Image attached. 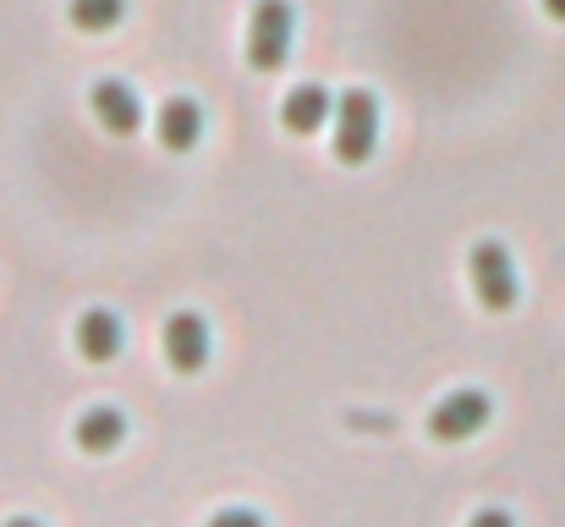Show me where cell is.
Here are the masks:
<instances>
[{
  "label": "cell",
  "instance_id": "11",
  "mask_svg": "<svg viewBox=\"0 0 565 527\" xmlns=\"http://www.w3.org/2000/svg\"><path fill=\"white\" fill-rule=\"evenodd\" d=\"M66 17H72L77 33H110L127 17V0H72Z\"/></svg>",
  "mask_w": 565,
  "mask_h": 527
},
{
  "label": "cell",
  "instance_id": "4",
  "mask_svg": "<svg viewBox=\"0 0 565 527\" xmlns=\"http://www.w3.org/2000/svg\"><path fill=\"white\" fill-rule=\"evenodd\" d=\"M494 418V401L483 396V390H450L434 412H428V429H434V440H472L483 423Z\"/></svg>",
  "mask_w": 565,
  "mask_h": 527
},
{
  "label": "cell",
  "instance_id": "13",
  "mask_svg": "<svg viewBox=\"0 0 565 527\" xmlns=\"http://www.w3.org/2000/svg\"><path fill=\"white\" fill-rule=\"evenodd\" d=\"M467 527H516V523H511L505 512H478V517H472Z\"/></svg>",
  "mask_w": 565,
  "mask_h": 527
},
{
  "label": "cell",
  "instance_id": "6",
  "mask_svg": "<svg viewBox=\"0 0 565 527\" xmlns=\"http://www.w3.org/2000/svg\"><path fill=\"white\" fill-rule=\"evenodd\" d=\"M88 105H94L99 127H110V133H121V138H127V133L143 122V99H138V88H127L121 77H105V83H94Z\"/></svg>",
  "mask_w": 565,
  "mask_h": 527
},
{
  "label": "cell",
  "instance_id": "10",
  "mask_svg": "<svg viewBox=\"0 0 565 527\" xmlns=\"http://www.w3.org/2000/svg\"><path fill=\"white\" fill-rule=\"evenodd\" d=\"M121 440H127V418H121V407L99 401V407H88V412L77 418V445H83L88 456H105V451H116Z\"/></svg>",
  "mask_w": 565,
  "mask_h": 527
},
{
  "label": "cell",
  "instance_id": "7",
  "mask_svg": "<svg viewBox=\"0 0 565 527\" xmlns=\"http://www.w3.org/2000/svg\"><path fill=\"white\" fill-rule=\"evenodd\" d=\"M154 133H160V144L171 149V155H188L192 144L203 138V105L198 99H166L160 105V122H154Z\"/></svg>",
  "mask_w": 565,
  "mask_h": 527
},
{
  "label": "cell",
  "instance_id": "8",
  "mask_svg": "<svg viewBox=\"0 0 565 527\" xmlns=\"http://www.w3.org/2000/svg\"><path fill=\"white\" fill-rule=\"evenodd\" d=\"M72 336H77V351H83L88 362H110V357L121 351V341H127V330H121V319H116L110 308H88Z\"/></svg>",
  "mask_w": 565,
  "mask_h": 527
},
{
  "label": "cell",
  "instance_id": "3",
  "mask_svg": "<svg viewBox=\"0 0 565 527\" xmlns=\"http://www.w3.org/2000/svg\"><path fill=\"white\" fill-rule=\"evenodd\" d=\"M467 270H472V292H478V303H483L489 314L516 308L522 281H516V264H511V253H505L500 242H478L472 259H467Z\"/></svg>",
  "mask_w": 565,
  "mask_h": 527
},
{
  "label": "cell",
  "instance_id": "15",
  "mask_svg": "<svg viewBox=\"0 0 565 527\" xmlns=\"http://www.w3.org/2000/svg\"><path fill=\"white\" fill-rule=\"evenodd\" d=\"M0 527H39L33 517H11V523H0Z\"/></svg>",
  "mask_w": 565,
  "mask_h": 527
},
{
  "label": "cell",
  "instance_id": "12",
  "mask_svg": "<svg viewBox=\"0 0 565 527\" xmlns=\"http://www.w3.org/2000/svg\"><path fill=\"white\" fill-rule=\"evenodd\" d=\"M209 527H269V523H264L253 506H225V512L209 517Z\"/></svg>",
  "mask_w": 565,
  "mask_h": 527
},
{
  "label": "cell",
  "instance_id": "14",
  "mask_svg": "<svg viewBox=\"0 0 565 527\" xmlns=\"http://www.w3.org/2000/svg\"><path fill=\"white\" fill-rule=\"evenodd\" d=\"M544 11H550L555 22H565V0H544Z\"/></svg>",
  "mask_w": 565,
  "mask_h": 527
},
{
  "label": "cell",
  "instance_id": "2",
  "mask_svg": "<svg viewBox=\"0 0 565 527\" xmlns=\"http://www.w3.org/2000/svg\"><path fill=\"white\" fill-rule=\"evenodd\" d=\"M291 28H297L291 0H258V6H253V22H247V66H253V72L286 66V55H291Z\"/></svg>",
  "mask_w": 565,
  "mask_h": 527
},
{
  "label": "cell",
  "instance_id": "9",
  "mask_svg": "<svg viewBox=\"0 0 565 527\" xmlns=\"http://www.w3.org/2000/svg\"><path fill=\"white\" fill-rule=\"evenodd\" d=\"M330 116H335V105H330V88H319V83H302L280 99V122L291 133H319Z\"/></svg>",
  "mask_w": 565,
  "mask_h": 527
},
{
  "label": "cell",
  "instance_id": "1",
  "mask_svg": "<svg viewBox=\"0 0 565 527\" xmlns=\"http://www.w3.org/2000/svg\"><path fill=\"white\" fill-rule=\"evenodd\" d=\"M374 149H379V99L369 88H352L335 105V160L341 166H363V160H374Z\"/></svg>",
  "mask_w": 565,
  "mask_h": 527
},
{
  "label": "cell",
  "instance_id": "5",
  "mask_svg": "<svg viewBox=\"0 0 565 527\" xmlns=\"http://www.w3.org/2000/svg\"><path fill=\"white\" fill-rule=\"evenodd\" d=\"M160 341H166V357H171V368H177V373H198V368L209 362V347H214V341H209V319H203V314H171Z\"/></svg>",
  "mask_w": 565,
  "mask_h": 527
}]
</instances>
